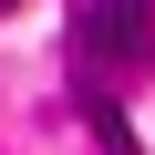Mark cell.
<instances>
[{"label":"cell","instance_id":"obj_1","mask_svg":"<svg viewBox=\"0 0 155 155\" xmlns=\"http://www.w3.org/2000/svg\"><path fill=\"white\" fill-rule=\"evenodd\" d=\"M72 72L93 93H124L155 72V0H83L72 11Z\"/></svg>","mask_w":155,"mask_h":155}]
</instances>
